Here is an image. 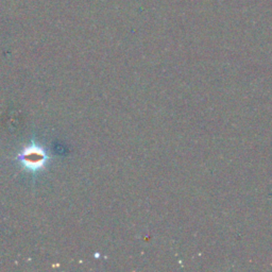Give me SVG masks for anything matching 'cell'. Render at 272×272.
<instances>
[{
  "instance_id": "obj_1",
  "label": "cell",
  "mask_w": 272,
  "mask_h": 272,
  "mask_svg": "<svg viewBox=\"0 0 272 272\" xmlns=\"http://www.w3.org/2000/svg\"><path fill=\"white\" fill-rule=\"evenodd\" d=\"M19 160L25 168L34 171V170L41 169L44 166L47 160V155L41 147L32 145L27 147L20 153Z\"/></svg>"
}]
</instances>
